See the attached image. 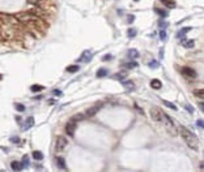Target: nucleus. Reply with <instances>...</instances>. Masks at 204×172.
I'll return each mask as SVG.
<instances>
[{
  "mask_svg": "<svg viewBox=\"0 0 204 172\" xmlns=\"http://www.w3.org/2000/svg\"><path fill=\"white\" fill-rule=\"evenodd\" d=\"M185 108H186V110H187L190 113H192V112H194V107H192V106H190V104H185Z\"/></svg>",
  "mask_w": 204,
  "mask_h": 172,
  "instance_id": "obj_31",
  "label": "nucleus"
},
{
  "mask_svg": "<svg viewBox=\"0 0 204 172\" xmlns=\"http://www.w3.org/2000/svg\"><path fill=\"white\" fill-rule=\"evenodd\" d=\"M128 57H130V59H138V57H139V51L135 50V48H131V50H128Z\"/></svg>",
  "mask_w": 204,
  "mask_h": 172,
  "instance_id": "obj_15",
  "label": "nucleus"
},
{
  "mask_svg": "<svg viewBox=\"0 0 204 172\" xmlns=\"http://www.w3.org/2000/svg\"><path fill=\"white\" fill-rule=\"evenodd\" d=\"M127 21H128L130 24H132L133 21H135V16H133V14H130V16H128V20H127Z\"/></svg>",
  "mask_w": 204,
  "mask_h": 172,
  "instance_id": "obj_34",
  "label": "nucleus"
},
{
  "mask_svg": "<svg viewBox=\"0 0 204 172\" xmlns=\"http://www.w3.org/2000/svg\"><path fill=\"white\" fill-rule=\"evenodd\" d=\"M190 30H191V28H183V29L181 30V31L178 33V34H177V37H178V38H183L186 33H188V31H190Z\"/></svg>",
  "mask_w": 204,
  "mask_h": 172,
  "instance_id": "obj_21",
  "label": "nucleus"
},
{
  "mask_svg": "<svg viewBox=\"0 0 204 172\" xmlns=\"http://www.w3.org/2000/svg\"><path fill=\"white\" fill-rule=\"evenodd\" d=\"M196 125H198V128H202V129H203V126H204L203 119H202V120H198V121H196Z\"/></svg>",
  "mask_w": 204,
  "mask_h": 172,
  "instance_id": "obj_32",
  "label": "nucleus"
},
{
  "mask_svg": "<svg viewBox=\"0 0 204 172\" xmlns=\"http://www.w3.org/2000/svg\"><path fill=\"white\" fill-rule=\"evenodd\" d=\"M75 131H76V121H75L74 119H72L71 121L67 123V125H66V132H67V134H68V136L74 137Z\"/></svg>",
  "mask_w": 204,
  "mask_h": 172,
  "instance_id": "obj_5",
  "label": "nucleus"
},
{
  "mask_svg": "<svg viewBox=\"0 0 204 172\" xmlns=\"http://www.w3.org/2000/svg\"><path fill=\"white\" fill-rule=\"evenodd\" d=\"M16 110L19 111V112H24V111H25V106H22V104H16Z\"/></svg>",
  "mask_w": 204,
  "mask_h": 172,
  "instance_id": "obj_28",
  "label": "nucleus"
},
{
  "mask_svg": "<svg viewBox=\"0 0 204 172\" xmlns=\"http://www.w3.org/2000/svg\"><path fill=\"white\" fill-rule=\"evenodd\" d=\"M21 164H22V167L24 168H28L29 166H30V162H29V158L26 155H24V158H22V161H21Z\"/></svg>",
  "mask_w": 204,
  "mask_h": 172,
  "instance_id": "obj_20",
  "label": "nucleus"
},
{
  "mask_svg": "<svg viewBox=\"0 0 204 172\" xmlns=\"http://www.w3.org/2000/svg\"><path fill=\"white\" fill-rule=\"evenodd\" d=\"M16 19L19 20L20 22H24V24H29V22H33V21H38L39 20L35 14L29 13V12H25V13H19L16 16Z\"/></svg>",
  "mask_w": 204,
  "mask_h": 172,
  "instance_id": "obj_3",
  "label": "nucleus"
},
{
  "mask_svg": "<svg viewBox=\"0 0 204 172\" xmlns=\"http://www.w3.org/2000/svg\"><path fill=\"white\" fill-rule=\"evenodd\" d=\"M158 26H160V28H166L167 26V22H165V21H160V22H158Z\"/></svg>",
  "mask_w": 204,
  "mask_h": 172,
  "instance_id": "obj_33",
  "label": "nucleus"
},
{
  "mask_svg": "<svg viewBox=\"0 0 204 172\" xmlns=\"http://www.w3.org/2000/svg\"><path fill=\"white\" fill-rule=\"evenodd\" d=\"M136 67H138V63H136V61L127 63V64H126V68H128V69H131V68H136Z\"/></svg>",
  "mask_w": 204,
  "mask_h": 172,
  "instance_id": "obj_25",
  "label": "nucleus"
},
{
  "mask_svg": "<svg viewBox=\"0 0 204 172\" xmlns=\"http://www.w3.org/2000/svg\"><path fill=\"white\" fill-rule=\"evenodd\" d=\"M101 106L102 104H98V106H93V107H90V108H88L87 111H85L84 112V115H85V117H90V116H93L94 113H97V111L99 110V108H101Z\"/></svg>",
  "mask_w": 204,
  "mask_h": 172,
  "instance_id": "obj_9",
  "label": "nucleus"
},
{
  "mask_svg": "<svg viewBox=\"0 0 204 172\" xmlns=\"http://www.w3.org/2000/svg\"><path fill=\"white\" fill-rule=\"evenodd\" d=\"M127 34H128L130 38H133L136 35V30L135 29H128V33H127Z\"/></svg>",
  "mask_w": 204,
  "mask_h": 172,
  "instance_id": "obj_27",
  "label": "nucleus"
},
{
  "mask_svg": "<svg viewBox=\"0 0 204 172\" xmlns=\"http://www.w3.org/2000/svg\"><path fill=\"white\" fill-rule=\"evenodd\" d=\"M109 59H111L110 55H105V56H103V60H109Z\"/></svg>",
  "mask_w": 204,
  "mask_h": 172,
  "instance_id": "obj_39",
  "label": "nucleus"
},
{
  "mask_svg": "<svg viewBox=\"0 0 204 172\" xmlns=\"http://www.w3.org/2000/svg\"><path fill=\"white\" fill-rule=\"evenodd\" d=\"M161 123H162V124L165 125V128L167 129V132H169V133L172 134V136H177V134H178V128H177L175 124H174V120H173L170 116H167L165 112L162 113V117H161Z\"/></svg>",
  "mask_w": 204,
  "mask_h": 172,
  "instance_id": "obj_2",
  "label": "nucleus"
},
{
  "mask_svg": "<svg viewBox=\"0 0 204 172\" xmlns=\"http://www.w3.org/2000/svg\"><path fill=\"white\" fill-rule=\"evenodd\" d=\"M107 74H109V71H107V69H105V68H101L98 72H97V77H99V78H101V77H106Z\"/></svg>",
  "mask_w": 204,
  "mask_h": 172,
  "instance_id": "obj_18",
  "label": "nucleus"
},
{
  "mask_svg": "<svg viewBox=\"0 0 204 172\" xmlns=\"http://www.w3.org/2000/svg\"><path fill=\"white\" fill-rule=\"evenodd\" d=\"M29 3H32V4H37V3H39L38 0H28Z\"/></svg>",
  "mask_w": 204,
  "mask_h": 172,
  "instance_id": "obj_38",
  "label": "nucleus"
},
{
  "mask_svg": "<svg viewBox=\"0 0 204 172\" xmlns=\"http://www.w3.org/2000/svg\"><path fill=\"white\" fill-rule=\"evenodd\" d=\"M122 85L126 87V89H128V90H133V87H135V85H133L131 81H126V80L122 81Z\"/></svg>",
  "mask_w": 204,
  "mask_h": 172,
  "instance_id": "obj_17",
  "label": "nucleus"
},
{
  "mask_svg": "<svg viewBox=\"0 0 204 172\" xmlns=\"http://www.w3.org/2000/svg\"><path fill=\"white\" fill-rule=\"evenodd\" d=\"M41 90H43V87L42 86H38V85L32 86V91H41Z\"/></svg>",
  "mask_w": 204,
  "mask_h": 172,
  "instance_id": "obj_30",
  "label": "nucleus"
},
{
  "mask_svg": "<svg viewBox=\"0 0 204 172\" xmlns=\"http://www.w3.org/2000/svg\"><path fill=\"white\" fill-rule=\"evenodd\" d=\"M66 71L69 72V73H75V72L79 71V65H69V67H67Z\"/></svg>",
  "mask_w": 204,
  "mask_h": 172,
  "instance_id": "obj_22",
  "label": "nucleus"
},
{
  "mask_svg": "<svg viewBox=\"0 0 204 172\" xmlns=\"http://www.w3.org/2000/svg\"><path fill=\"white\" fill-rule=\"evenodd\" d=\"M162 111L160 110L158 107H152V110H151V116H152V119L154 120V121H157V123H161V117H162Z\"/></svg>",
  "mask_w": 204,
  "mask_h": 172,
  "instance_id": "obj_4",
  "label": "nucleus"
},
{
  "mask_svg": "<svg viewBox=\"0 0 204 172\" xmlns=\"http://www.w3.org/2000/svg\"><path fill=\"white\" fill-rule=\"evenodd\" d=\"M67 140L64 137H58L56 138V150H59V151H62V150H64L66 149V146H67Z\"/></svg>",
  "mask_w": 204,
  "mask_h": 172,
  "instance_id": "obj_8",
  "label": "nucleus"
},
{
  "mask_svg": "<svg viewBox=\"0 0 204 172\" xmlns=\"http://www.w3.org/2000/svg\"><path fill=\"white\" fill-rule=\"evenodd\" d=\"M160 38L162 41H166V31L165 30H160Z\"/></svg>",
  "mask_w": 204,
  "mask_h": 172,
  "instance_id": "obj_29",
  "label": "nucleus"
},
{
  "mask_svg": "<svg viewBox=\"0 0 204 172\" xmlns=\"http://www.w3.org/2000/svg\"><path fill=\"white\" fill-rule=\"evenodd\" d=\"M11 141H12V142H14V143H19L20 142V138L19 137H12Z\"/></svg>",
  "mask_w": 204,
  "mask_h": 172,
  "instance_id": "obj_36",
  "label": "nucleus"
},
{
  "mask_svg": "<svg viewBox=\"0 0 204 172\" xmlns=\"http://www.w3.org/2000/svg\"><path fill=\"white\" fill-rule=\"evenodd\" d=\"M92 57H93V52L90 50H87V51H84L83 52V55L80 56V59H79V61H84V63H88V61H90L92 60Z\"/></svg>",
  "mask_w": 204,
  "mask_h": 172,
  "instance_id": "obj_7",
  "label": "nucleus"
},
{
  "mask_svg": "<svg viewBox=\"0 0 204 172\" xmlns=\"http://www.w3.org/2000/svg\"><path fill=\"white\" fill-rule=\"evenodd\" d=\"M53 94L56 95V96H62V91H60V90H54Z\"/></svg>",
  "mask_w": 204,
  "mask_h": 172,
  "instance_id": "obj_35",
  "label": "nucleus"
},
{
  "mask_svg": "<svg viewBox=\"0 0 204 172\" xmlns=\"http://www.w3.org/2000/svg\"><path fill=\"white\" fill-rule=\"evenodd\" d=\"M135 1H139V0H135Z\"/></svg>",
  "mask_w": 204,
  "mask_h": 172,
  "instance_id": "obj_41",
  "label": "nucleus"
},
{
  "mask_svg": "<svg viewBox=\"0 0 204 172\" xmlns=\"http://www.w3.org/2000/svg\"><path fill=\"white\" fill-rule=\"evenodd\" d=\"M11 168H12V170H14V171H21L24 167H22V164H21L20 162L14 161V162L11 163Z\"/></svg>",
  "mask_w": 204,
  "mask_h": 172,
  "instance_id": "obj_14",
  "label": "nucleus"
},
{
  "mask_svg": "<svg viewBox=\"0 0 204 172\" xmlns=\"http://www.w3.org/2000/svg\"><path fill=\"white\" fill-rule=\"evenodd\" d=\"M158 65H160V61H156V60H152V61L149 63V67L151 68H157Z\"/></svg>",
  "mask_w": 204,
  "mask_h": 172,
  "instance_id": "obj_26",
  "label": "nucleus"
},
{
  "mask_svg": "<svg viewBox=\"0 0 204 172\" xmlns=\"http://www.w3.org/2000/svg\"><path fill=\"white\" fill-rule=\"evenodd\" d=\"M162 103L166 106V107H169V108H172V110H174V111H177V107L173 103H170V102H167V101H162Z\"/></svg>",
  "mask_w": 204,
  "mask_h": 172,
  "instance_id": "obj_23",
  "label": "nucleus"
},
{
  "mask_svg": "<svg viewBox=\"0 0 204 172\" xmlns=\"http://www.w3.org/2000/svg\"><path fill=\"white\" fill-rule=\"evenodd\" d=\"M33 158L37 159V161H42L43 159V154L41 151H38V150H35V151H33Z\"/></svg>",
  "mask_w": 204,
  "mask_h": 172,
  "instance_id": "obj_19",
  "label": "nucleus"
},
{
  "mask_svg": "<svg viewBox=\"0 0 204 172\" xmlns=\"http://www.w3.org/2000/svg\"><path fill=\"white\" fill-rule=\"evenodd\" d=\"M182 74L188 78H196V72L194 69H191L190 67H183L182 68Z\"/></svg>",
  "mask_w": 204,
  "mask_h": 172,
  "instance_id": "obj_6",
  "label": "nucleus"
},
{
  "mask_svg": "<svg viewBox=\"0 0 204 172\" xmlns=\"http://www.w3.org/2000/svg\"><path fill=\"white\" fill-rule=\"evenodd\" d=\"M154 11H156V13H158L161 17H166V16H167V12H166V11H161V9H157V8H156Z\"/></svg>",
  "mask_w": 204,
  "mask_h": 172,
  "instance_id": "obj_24",
  "label": "nucleus"
},
{
  "mask_svg": "<svg viewBox=\"0 0 204 172\" xmlns=\"http://www.w3.org/2000/svg\"><path fill=\"white\" fill-rule=\"evenodd\" d=\"M199 107H200V110H204V106H203V102H202V103H199Z\"/></svg>",
  "mask_w": 204,
  "mask_h": 172,
  "instance_id": "obj_40",
  "label": "nucleus"
},
{
  "mask_svg": "<svg viewBox=\"0 0 204 172\" xmlns=\"http://www.w3.org/2000/svg\"><path fill=\"white\" fill-rule=\"evenodd\" d=\"M161 3H162L164 5H166L169 9L170 8H175V5H177L175 1H173V0H161Z\"/></svg>",
  "mask_w": 204,
  "mask_h": 172,
  "instance_id": "obj_16",
  "label": "nucleus"
},
{
  "mask_svg": "<svg viewBox=\"0 0 204 172\" xmlns=\"http://www.w3.org/2000/svg\"><path fill=\"white\" fill-rule=\"evenodd\" d=\"M151 87L154 90H160L161 87H162V84H161L160 80H156V78H154V80L151 81Z\"/></svg>",
  "mask_w": 204,
  "mask_h": 172,
  "instance_id": "obj_12",
  "label": "nucleus"
},
{
  "mask_svg": "<svg viewBox=\"0 0 204 172\" xmlns=\"http://www.w3.org/2000/svg\"><path fill=\"white\" fill-rule=\"evenodd\" d=\"M124 76H126V73H119V74H115V78H119V80H122Z\"/></svg>",
  "mask_w": 204,
  "mask_h": 172,
  "instance_id": "obj_37",
  "label": "nucleus"
},
{
  "mask_svg": "<svg viewBox=\"0 0 204 172\" xmlns=\"http://www.w3.org/2000/svg\"><path fill=\"white\" fill-rule=\"evenodd\" d=\"M33 125H34V117H33V116H29L28 119H26L25 125L22 126V129H24V131H28V129H30Z\"/></svg>",
  "mask_w": 204,
  "mask_h": 172,
  "instance_id": "obj_10",
  "label": "nucleus"
},
{
  "mask_svg": "<svg viewBox=\"0 0 204 172\" xmlns=\"http://www.w3.org/2000/svg\"><path fill=\"white\" fill-rule=\"evenodd\" d=\"M56 163H58V167H59L60 170H67L64 158H62V156H56Z\"/></svg>",
  "mask_w": 204,
  "mask_h": 172,
  "instance_id": "obj_13",
  "label": "nucleus"
},
{
  "mask_svg": "<svg viewBox=\"0 0 204 172\" xmlns=\"http://www.w3.org/2000/svg\"><path fill=\"white\" fill-rule=\"evenodd\" d=\"M181 43H182V46L186 47V48H191V47H194L195 42L192 41V39H185V38H181Z\"/></svg>",
  "mask_w": 204,
  "mask_h": 172,
  "instance_id": "obj_11",
  "label": "nucleus"
},
{
  "mask_svg": "<svg viewBox=\"0 0 204 172\" xmlns=\"http://www.w3.org/2000/svg\"><path fill=\"white\" fill-rule=\"evenodd\" d=\"M178 131L181 132L182 138L185 140V142H186V145H187L188 147H191L192 150H198V149H199V138L196 137V134L192 133L190 129H187L183 125L178 126Z\"/></svg>",
  "mask_w": 204,
  "mask_h": 172,
  "instance_id": "obj_1",
  "label": "nucleus"
}]
</instances>
